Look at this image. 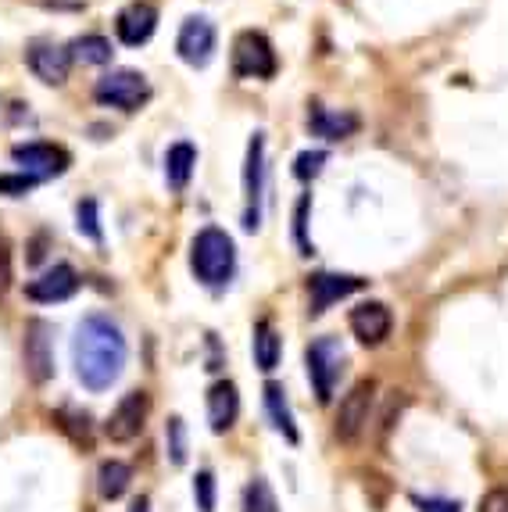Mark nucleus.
Instances as JSON below:
<instances>
[{"mask_svg": "<svg viewBox=\"0 0 508 512\" xmlns=\"http://www.w3.org/2000/svg\"><path fill=\"white\" fill-rule=\"evenodd\" d=\"M79 291V273L72 265H54L47 273H40L36 280L26 283V298L36 301V305H58V301H68Z\"/></svg>", "mask_w": 508, "mask_h": 512, "instance_id": "nucleus-12", "label": "nucleus"}, {"mask_svg": "<svg viewBox=\"0 0 508 512\" xmlns=\"http://www.w3.org/2000/svg\"><path fill=\"white\" fill-rule=\"evenodd\" d=\"M373 402H376V380H358L344 398H340L337 409V437L344 444H355L362 437V430L369 427V416H373Z\"/></svg>", "mask_w": 508, "mask_h": 512, "instance_id": "nucleus-5", "label": "nucleus"}, {"mask_svg": "<svg viewBox=\"0 0 508 512\" xmlns=\"http://www.w3.org/2000/svg\"><path fill=\"white\" fill-rule=\"evenodd\" d=\"M22 359H26V373L33 384H47L54 376V341H51V323L43 319H29L26 337H22Z\"/></svg>", "mask_w": 508, "mask_h": 512, "instance_id": "nucleus-7", "label": "nucleus"}, {"mask_svg": "<svg viewBox=\"0 0 508 512\" xmlns=\"http://www.w3.org/2000/svg\"><path fill=\"white\" fill-rule=\"evenodd\" d=\"M147 97H151V86H147L144 72H136V69H115L104 79H97V86H94V101L104 104V108L136 111V108H144Z\"/></svg>", "mask_w": 508, "mask_h": 512, "instance_id": "nucleus-4", "label": "nucleus"}, {"mask_svg": "<svg viewBox=\"0 0 508 512\" xmlns=\"http://www.w3.org/2000/svg\"><path fill=\"white\" fill-rule=\"evenodd\" d=\"M305 362H308V380H312V391L322 405L333 402V391L340 384V373H344V348H340L337 337H315L305 351Z\"/></svg>", "mask_w": 508, "mask_h": 512, "instance_id": "nucleus-3", "label": "nucleus"}, {"mask_svg": "<svg viewBox=\"0 0 508 512\" xmlns=\"http://www.w3.org/2000/svg\"><path fill=\"white\" fill-rule=\"evenodd\" d=\"M129 359L126 337H122L119 323L108 316H86L76 330L72 341V362H76V376L86 391H108L122 376Z\"/></svg>", "mask_w": 508, "mask_h": 512, "instance_id": "nucleus-1", "label": "nucleus"}, {"mask_svg": "<svg viewBox=\"0 0 508 512\" xmlns=\"http://www.w3.org/2000/svg\"><path fill=\"white\" fill-rule=\"evenodd\" d=\"M233 72H237L240 79L276 76V51H272L269 36L254 33V29L240 33L237 40H233Z\"/></svg>", "mask_w": 508, "mask_h": 512, "instance_id": "nucleus-6", "label": "nucleus"}, {"mask_svg": "<svg viewBox=\"0 0 508 512\" xmlns=\"http://www.w3.org/2000/svg\"><path fill=\"white\" fill-rule=\"evenodd\" d=\"M33 187H36V180L26 176V172H18V176H0V194H8V197H22Z\"/></svg>", "mask_w": 508, "mask_h": 512, "instance_id": "nucleus-30", "label": "nucleus"}, {"mask_svg": "<svg viewBox=\"0 0 508 512\" xmlns=\"http://www.w3.org/2000/svg\"><path fill=\"white\" fill-rule=\"evenodd\" d=\"M58 427L72 434V441L90 448V416H79V412H58Z\"/></svg>", "mask_w": 508, "mask_h": 512, "instance_id": "nucleus-26", "label": "nucleus"}, {"mask_svg": "<svg viewBox=\"0 0 508 512\" xmlns=\"http://www.w3.org/2000/svg\"><path fill=\"white\" fill-rule=\"evenodd\" d=\"M244 512H280L276 509V495L262 477H254L244 491Z\"/></svg>", "mask_w": 508, "mask_h": 512, "instance_id": "nucleus-24", "label": "nucleus"}, {"mask_svg": "<svg viewBox=\"0 0 508 512\" xmlns=\"http://www.w3.org/2000/svg\"><path fill=\"white\" fill-rule=\"evenodd\" d=\"M15 165H22L26 176H33L36 183L51 180V176H61V172L72 165V154L58 144H18L11 151Z\"/></svg>", "mask_w": 508, "mask_h": 512, "instance_id": "nucleus-10", "label": "nucleus"}, {"mask_svg": "<svg viewBox=\"0 0 508 512\" xmlns=\"http://www.w3.org/2000/svg\"><path fill=\"white\" fill-rule=\"evenodd\" d=\"M190 269H194V276L204 287H212V291L226 287L233 269H237L233 237L226 230H219V226H204L194 237V244H190Z\"/></svg>", "mask_w": 508, "mask_h": 512, "instance_id": "nucleus-2", "label": "nucleus"}, {"mask_svg": "<svg viewBox=\"0 0 508 512\" xmlns=\"http://www.w3.org/2000/svg\"><path fill=\"white\" fill-rule=\"evenodd\" d=\"M129 512H151V505H147V498H136V502L129 505Z\"/></svg>", "mask_w": 508, "mask_h": 512, "instance_id": "nucleus-35", "label": "nucleus"}, {"mask_svg": "<svg viewBox=\"0 0 508 512\" xmlns=\"http://www.w3.org/2000/svg\"><path fill=\"white\" fill-rule=\"evenodd\" d=\"M358 126H362V119H358L355 111H330L322 108V104L308 108V129L322 140H348L358 133Z\"/></svg>", "mask_w": 508, "mask_h": 512, "instance_id": "nucleus-17", "label": "nucleus"}, {"mask_svg": "<svg viewBox=\"0 0 508 512\" xmlns=\"http://www.w3.org/2000/svg\"><path fill=\"white\" fill-rule=\"evenodd\" d=\"M26 65L40 83L61 86L68 79V69H72V54H68L65 47H58V43L36 40L26 51Z\"/></svg>", "mask_w": 508, "mask_h": 512, "instance_id": "nucleus-13", "label": "nucleus"}, {"mask_svg": "<svg viewBox=\"0 0 508 512\" xmlns=\"http://www.w3.org/2000/svg\"><path fill=\"white\" fill-rule=\"evenodd\" d=\"M390 330H394V316H390V308L383 301H365V305H358L351 312V333L365 348H380L390 337Z\"/></svg>", "mask_w": 508, "mask_h": 512, "instance_id": "nucleus-14", "label": "nucleus"}, {"mask_svg": "<svg viewBox=\"0 0 508 512\" xmlns=\"http://www.w3.org/2000/svg\"><path fill=\"white\" fill-rule=\"evenodd\" d=\"M129 480H133V470H129L126 462L108 459L97 470V491H101L104 502H115V498H122L129 491Z\"/></svg>", "mask_w": 508, "mask_h": 512, "instance_id": "nucleus-22", "label": "nucleus"}, {"mask_svg": "<svg viewBox=\"0 0 508 512\" xmlns=\"http://www.w3.org/2000/svg\"><path fill=\"white\" fill-rule=\"evenodd\" d=\"M322 165H326V151H305L297 154V165H294V176L297 180H312V176H319Z\"/></svg>", "mask_w": 508, "mask_h": 512, "instance_id": "nucleus-29", "label": "nucleus"}, {"mask_svg": "<svg viewBox=\"0 0 508 512\" xmlns=\"http://www.w3.org/2000/svg\"><path fill=\"white\" fill-rule=\"evenodd\" d=\"M8 287H11V251H8V244L0 240V298L8 294Z\"/></svg>", "mask_w": 508, "mask_h": 512, "instance_id": "nucleus-32", "label": "nucleus"}, {"mask_svg": "<svg viewBox=\"0 0 508 512\" xmlns=\"http://www.w3.org/2000/svg\"><path fill=\"white\" fill-rule=\"evenodd\" d=\"M215 47H219V33H215V26L208 18L194 15L183 22V29H179V36H176V51L187 65L204 69V65L215 58Z\"/></svg>", "mask_w": 508, "mask_h": 512, "instance_id": "nucleus-8", "label": "nucleus"}, {"mask_svg": "<svg viewBox=\"0 0 508 512\" xmlns=\"http://www.w3.org/2000/svg\"><path fill=\"white\" fill-rule=\"evenodd\" d=\"M76 226H79V233L83 237H90V240H101V219H97V201H79V208H76Z\"/></svg>", "mask_w": 508, "mask_h": 512, "instance_id": "nucleus-27", "label": "nucleus"}, {"mask_svg": "<svg viewBox=\"0 0 508 512\" xmlns=\"http://www.w3.org/2000/svg\"><path fill=\"white\" fill-rule=\"evenodd\" d=\"M305 212H308V197L305 201H301V205H297V244H301V255H308V251H312V244H308L305 240Z\"/></svg>", "mask_w": 508, "mask_h": 512, "instance_id": "nucleus-34", "label": "nucleus"}, {"mask_svg": "<svg viewBox=\"0 0 508 512\" xmlns=\"http://www.w3.org/2000/svg\"><path fill=\"white\" fill-rule=\"evenodd\" d=\"M265 412H269L272 427L280 430L290 444L301 441V434H297V427H294V412H290L287 391H283L280 384H265Z\"/></svg>", "mask_w": 508, "mask_h": 512, "instance_id": "nucleus-21", "label": "nucleus"}, {"mask_svg": "<svg viewBox=\"0 0 508 512\" xmlns=\"http://www.w3.org/2000/svg\"><path fill=\"white\" fill-rule=\"evenodd\" d=\"M68 54H72V61H79V65H108L115 51H111V40L90 33V36H79Z\"/></svg>", "mask_w": 508, "mask_h": 512, "instance_id": "nucleus-23", "label": "nucleus"}, {"mask_svg": "<svg viewBox=\"0 0 508 512\" xmlns=\"http://www.w3.org/2000/svg\"><path fill=\"white\" fill-rule=\"evenodd\" d=\"M240 416V394L237 384H229V380H219V384L208 387V427L215 434H226Z\"/></svg>", "mask_w": 508, "mask_h": 512, "instance_id": "nucleus-18", "label": "nucleus"}, {"mask_svg": "<svg viewBox=\"0 0 508 512\" xmlns=\"http://www.w3.org/2000/svg\"><path fill=\"white\" fill-rule=\"evenodd\" d=\"M476 512H508V487H494L480 498V509Z\"/></svg>", "mask_w": 508, "mask_h": 512, "instance_id": "nucleus-31", "label": "nucleus"}, {"mask_svg": "<svg viewBox=\"0 0 508 512\" xmlns=\"http://www.w3.org/2000/svg\"><path fill=\"white\" fill-rule=\"evenodd\" d=\"M419 512H462V505L451 502V498H423Z\"/></svg>", "mask_w": 508, "mask_h": 512, "instance_id": "nucleus-33", "label": "nucleus"}, {"mask_svg": "<svg viewBox=\"0 0 508 512\" xmlns=\"http://www.w3.org/2000/svg\"><path fill=\"white\" fill-rule=\"evenodd\" d=\"M165 441H169V455L176 466H183L187 462V430H183V419L172 416L169 423H165Z\"/></svg>", "mask_w": 508, "mask_h": 512, "instance_id": "nucleus-25", "label": "nucleus"}, {"mask_svg": "<svg viewBox=\"0 0 508 512\" xmlns=\"http://www.w3.org/2000/svg\"><path fill=\"white\" fill-rule=\"evenodd\" d=\"M194 165H197V147L194 144H172L169 154H165V180H169V187L176 190H187L190 176H194Z\"/></svg>", "mask_w": 508, "mask_h": 512, "instance_id": "nucleus-20", "label": "nucleus"}, {"mask_svg": "<svg viewBox=\"0 0 508 512\" xmlns=\"http://www.w3.org/2000/svg\"><path fill=\"white\" fill-rule=\"evenodd\" d=\"M254 366L262 369V373H272V369L280 366V355H283V341L280 333H276V326L269 323V319H258L254 323Z\"/></svg>", "mask_w": 508, "mask_h": 512, "instance_id": "nucleus-19", "label": "nucleus"}, {"mask_svg": "<svg viewBox=\"0 0 508 512\" xmlns=\"http://www.w3.org/2000/svg\"><path fill=\"white\" fill-rule=\"evenodd\" d=\"M362 291V280L358 276H344V273H315L308 276V312L322 316L333 301L348 298V294Z\"/></svg>", "mask_w": 508, "mask_h": 512, "instance_id": "nucleus-15", "label": "nucleus"}, {"mask_svg": "<svg viewBox=\"0 0 508 512\" xmlns=\"http://www.w3.org/2000/svg\"><path fill=\"white\" fill-rule=\"evenodd\" d=\"M262 190H265V137L254 133L247 144V162H244V194H247V212H244V230H258L262 226Z\"/></svg>", "mask_w": 508, "mask_h": 512, "instance_id": "nucleus-9", "label": "nucleus"}, {"mask_svg": "<svg viewBox=\"0 0 508 512\" xmlns=\"http://www.w3.org/2000/svg\"><path fill=\"white\" fill-rule=\"evenodd\" d=\"M115 29H119V40L126 43V47H140V43L151 40L154 29H158V8L147 4V0H133L129 8L119 11Z\"/></svg>", "mask_w": 508, "mask_h": 512, "instance_id": "nucleus-16", "label": "nucleus"}, {"mask_svg": "<svg viewBox=\"0 0 508 512\" xmlns=\"http://www.w3.org/2000/svg\"><path fill=\"white\" fill-rule=\"evenodd\" d=\"M147 409H151L147 394L144 391H129L126 398L115 405V412L108 416V427H104V434H108L115 444L136 441V437H140V430H144V423H147Z\"/></svg>", "mask_w": 508, "mask_h": 512, "instance_id": "nucleus-11", "label": "nucleus"}, {"mask_svg": "<svg viewBox=\"0 0 508 512\" xmlns=\"http://www.w3.org/2000/svg\"><path fill=\"white\" fill-rule=\"evenodd\" d=\"M194 498L197 512H215V477L208 470H201L194 477Z\"/></svg>", "mask_w": 508, "mask_h": 512, "instance_id": "nucleus-28", "label": "nucleus"}]
</instances>
